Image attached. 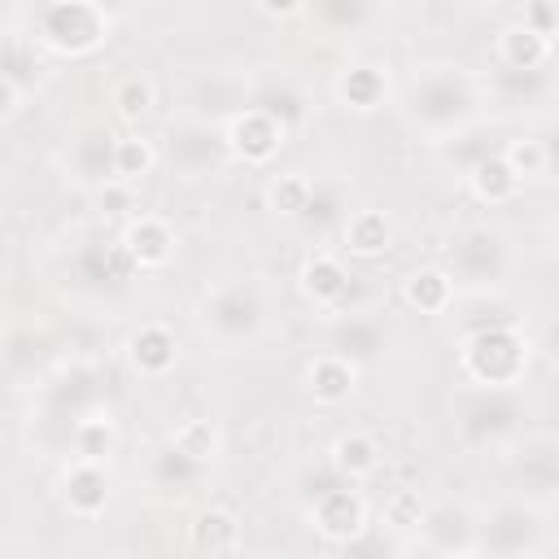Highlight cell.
<instances>
[{"label": "cell", "mask_w": 559, "mask_h": 559, "mask_svg": "<svg viewBox=\"0 0 559 559\" xmlns=\"http://www.w3.org/2000/svg\"><path fill=\"white\" fill-rule=\"evenodd\" d=\"M480 96H485V83L467 66L424 61L411 70V79L402 87V118L424 140H450L476 122Z\"/></svg>", "instance_id": "cell-1"}, {"label": "cell", "mask_w": 559, "mask_h": 559, "mask_svg": "<svg viewBox=\"0 0 559 559\" xmlns=\"http://www.w3.org/2000/svg\"><path fill=\"white\" fill-rule=\"evenodd\" d=\"M275 293L262 275L214 280L197 297V328L223 349H249L271 332Z\"/></svg>", "instance_id": "cell-2"}, {"label": "cell", "mask_w": 559, "mask_h": 559, "mask_svg": "<svg viewBox=\"0 0 559 559\" xmlns=\"http://www.w3.org/2000/svg\"><path fill=\"white\" fill-rule=\"evenodd\" d=\"M450 419H454V441L472 454H502L528 419V397L524 384L520 389H485V384H467L454 393L450 402Z\"/></svg>", "instance_id": "cell-3"}, {"label": "cell", "mask_w": 559, "mask_h": 559, "mask_svg": "<svg viewBox=\"0 0 559 559\" xmlns=\"http://www.w3.org/2000/svg\"><path fill=\"white\" fill-rule=\"evenodd\" d=\"M459 367L467 384L485 389H520L528 367H533V341L520 323L498 319V323H476L459 341Z\"/></svg>", "instance_id": "cell-4"}, {"label": "cell", "mask_w": 559, "mask_h": 559, "mask_svg": "<svg viewBox=\"0 0 559 559\" xmlns=\"http://www.w3.org/2000/svg\"><path fill=\"white\" fill-rule=\"evenodd\" d=\"M114 22L118 17H109L92 0H35L26 13V31L35 35V44L66 61H83L100 52L114 35Z\"/></svg>", "instance_id": "cell-5"}, {"label": "cell", "mask_w": 559, "mask_h": 559, "mask_svg": "<svg viewBox=\"0 0 559 559\" xmlns=\"http://www.w3.org/2000/svg\"><path fill=\"white\" fill-rule=\"evenodd\" d=\"M162 157H166L170 175L183 179V183L214 179L236 162L231 144H227V127L214 122V118H201V114H175L166 122Z\"/></svg>", "instance_id": "cell-6"}, {"label": "cell", "mask_w": 559, "mask_h": 559, "mask_svg": "<svg viewBox=\"0 0 559 559\" xmlns=\"http://www.w3.org/2000/svg\"><path fill=\"white\" fill-rule=\"evenodd\" d=\"M445 271L454 275L459 288L472 293H493L511 275V245L498 227L489 223H463L445 240Z\"/></svg>", "instance_id": "cell-7"}, {"label": "cell", "mask_w": 559, "mask_h": 559, "mask_svg": "<svg viewBox=\"0 0 559 559\" xmlns=\"http://www.w3.org/2000/svg\"><path fill=\"white\" fill-rule=\"evenodd\" d=\"M546 550V507L511 493L480 511V555L520 559Z\"/></svg>", "instance_id": "cell-8"}, {"label": "cell", "mask_w": 559, "mask_h": 559, "mask_svg": "<svg viewBox=\"0 0 559 559\" xmlns=\"http://www.w3.org/2000/svg\"><path fill=\"white\" fill-rule=\"evenodd\" d=\"M502 459H507L511 493H520L537 507L559 502V437L555 432H520L502 450Z\"/></svg>", "instance_id": "cell-9"}, {"label": "cell", "mask_w": 559, "mask_h": 559, "mask_svg": "<svg viewBox=\"0 0 559 559\" xmlns=\"http://www.w3.org/2000/svg\"><path fill=\"white\" fill-rule=\"evenodd\" d=\"M39 406L48 419H61L66 432L74 419H83L87 411L105 406V393H100V376L92 362H61L52 376L39 380Z\"/></svg>", "instance_id": "cell-10"}, {"label": "cell", "mask_w": 559, "mask_h": 559, "mask_svg": "<svg viewBox=\"0 0 559 559\" xmlns=\"http://www.w3.org/2000/svg\"><path fill=\"white\" fill-rule=\"evenodd\" d=\"M415 542L428 555H480V511H472L459 498H441L424 507Z\"/></svg>", "instance_id": "cell-11"}, {"label": "cell", "mask_w": 559, "mask_h": 559, "mask_svg": "<svg viewBox=\"0 0 559 559\" xmlns=\"http://www.w3.org/2000/svg\"><path fill=\"white\" fill-rule=\"evenodd\" d=\"M345 485H323L310 498V528L332 546H354L367 533V498Z\"/></svg>", "instance_id": "cell-12"}, {"label": "cell", "mask_w": 559, "mask_h": 559, "mask_svg": "<svg viewBox=\"0 0 559 559\" xmlns=\"http://www.w3.org/2000/svg\"><path fill=\"white\" fill-rule=\"evenodd\" d=\"M227 144H231V157L245 162V166H266L280 157V148L288 144V131L275 114L258 109V105H245L240 114H231L227 122Z\"/></svg>", "instance_id": "cell-13"}, {"label": "cell", "mask_w": 559, "mask_h": 559, "mask_svg": "<svg viewBox=\"0 0 559 559\" xmlns=\"http://www.w3.org/2000/svg\"><path fill=\"white\" fill-rule=\"evenodd\" d=\"M205 476H210V463L192 459V454H188L183 445H175V441L157 445V450L148 454V467H144V480H148L153 498H162V502H188V498L205 485Z\"/></svg>", "instance_id": "cell-14"}, {"label": "cell", "mask_w": 559, "mask_h": 559, "mask_svg": "<svg viewBox=\"0 0 559 559\" xmlns=\"http://www.w3.org/2000/svg\"><path fill=\"white\" fill-rule=\"evenodd\" d=\"M57 498H61V507H66L74 520H100L105 507H109V498H114L109 463H96V459H70V463L61 467Z\"/></svg>", "instance_id": "cell-15"}, {"label": "cell", "mask_w": 559, "mask_h": 559, "mask_svg": "<svg viewBox=\"0 0 559 559\" xmlns=\"http://www.w3.org/2000/svg\"><path fill=\"white\" fill-rule=\"evenodd\" d=\"M122 354H127V367L140 380H166L179 367V336H175L170 323L148 319V323H140V328L127 332Z\"/></svg>", "instance_id": "cell-16"}, {"label": "cell", "mask_w": 559, "mask_h": 559, "mask_svg": "<svg viewBox=\"0 0 559 559\" xmlns=\"http://www.w3.org/2000/svg\"><path fill=\"white\" fill-rule=\"evenodd\" d=\"M118 245H122V253L131 258L135 271H162V266L175 262L179 236L162 214H131L118 231Z\"/></svg>", "instance_id": "cell-17"}, {"label": "cell", "mask_w": 559, "mask_h": 559, "mask_svg": "<svg viewBox=\"0 0 559 559\" xmlns=\"http://www.w3.org/2000/svg\"><path fill=\"white\" fill-rule=\"evenodd\" d=\"M253 87L231 74V70H201L192 83H188V105L183 114H201V118H214V122H227L231 114H240L249 105Z\"/></svg>", "instance_id": "cell-18"}, {"label": "cell", "mask_w": 559, "mask_h": 559, "mask_svg": "<svg viewBox=\"0 0 559 559\" xmlns=\"http://www.w3.org/2000/svg\"><path fill=\"white\" fill-rule=\"evenodd\" d=\"M114 140L118 135H109V127H100V122L79 127L74 140H70V148H66V175L79 188H87V192L100 188V183H109L114 179Z\"/></svg>", "instance_id": "cell-19"}, {"label": "cell", "mask_w": 559, "mask_h": 559, "mask_svg": "<svg viewBox=\"0 0 559 559\" xmlns=\"http://www.w3.org/2000/svg\"><path fill=\"white\" fill-rule=\"evenodd\" d=\"M48 79V66H44V48L35 44V35L22 26V22H9L4 31V52H0V83L17 87L22 96H35Z\"/></svg>", "instance_id": "cell-20"}, {"label": "cell", "mask_w": 559, "mask_h": 559, "mask_svg": "<svg viewBox=\"0 0 559 559\" xmlns=\"http://www.w3.org/2000/svg\"><path fill=\"white\" fill-rule=\"evenodd\" d=\"M297 288H301V297L310 301V306H319V310H341L345 301H349V293H354V275H349V266L336 258V253H310L306 262H301V271H297Z\"/></svg>", "instance_id": "cell-21"}, {"label": "cell", "mask_w": 559, "mask_h": 559, "mask_svg": "<svg viewBox=\"0 0 559 559\" xmlns=\"http://www.w3.org/2000/svg\"><path fill=\"white\" fill-rule=\"evenodd\" d=\"M389 92H393L389 70L376 66V61H349V66H341L336 79H332V96H336V105H345L349 114H376V109H384Z\"/></svg>", "instance_id": "cell-22"}, {"label": "cell", "mask_w": 559, "mask_h": 559, "mask_svg": "<svg viewBox=\"0 0 559 559\" xmlns=\"http://www.w3.org/2000/svg\"><path fill=\"white\" fill-rule=\"evenodd\" d=\"M306 393L319 402V406H341L358 393V380H362V367L336 349H323L306 362Z\"/></svg>", "instance_id": "cell-23"}, {"label": "cell", "mask_w": 559, "mask_h": 559, "mask_svg": "<svg viewBox=\"0 0 559 559\" xmlns=\"http://www.w3.org/2000/svg\"><path fill=\"white\" fill-rule=\"evenodd\" d=\"M485 92H489L498 105H507V109L546 105V100H555V92H559V74H555L550 66H542V70H507V66H498V70L489 74Z\"/></svg>", "instance_id": "cell-24"}, {"label": "cell", "mask_w": 559, "mask_h": 559, "mask_svg": "<svg viewBox=\"0 0 559 559\" xmlns=\"http://www.w3.org/2000/svg\"><path fill=\"white\" fill-rule=\"evenodd\" d=\"M328 349L354 358L358 367L380 362L384 349H389V328H384L376 314H341V319L328 328Z\"/></svg>", "instance_id": "cell-25"}, {"label": "cell", "mask_w": 559, "mask_h": 559, "mask_svg": "<svg viewBox=\"0 0 559 559\" xmlns=\"http://www.w3.org/2000/svg\"><path fill=\"white\" fill-rule=\"evenodd\" d=\"M550 52H555L550 35L533 31L524 17H520V22H507V26L493 35V57H498V66H507V70H542V66H550Z\"/></svg>", "instance_id": "cell-26"}, {"label": "cell", "mask_w": 559, "mask_h": 559, "mask_svg": "<svg viewBox=\"0 0 559 559\" xmlns=\"http://www.w3.org/2000/svg\"><path fill=\"white\" fill-rule=\"evenodd\" d=\"M467 188L480 205H511L524 188V179L515 175V166L507 162V153H480L472 166H467Z\"/></svg>", "instance_id": "cell-27"}, {"label": "cell", "mask_w": 559, "mask_h": 559, "mask_svg": "<svg viewBox=\"0 0 559 559\" xmlns=\"http://www.w3.org/2000/svg\"><path fill=\"white\" fill-rule=\"evenodd\" d=\"M66 445H70V459L109 463V459L118 454V419H114L109 402L96 406V411H87L83 419H74L70 432H66Z\"/></svg>", "instance_id": "cell-28"}, {"label": "cell", "mask_w": 559, "mask_h": 559, "mask_svg": "<svg viewBox=\"0 0 559 559\" xmlns=\"http://www.w3.org/2000/svg\"><path fill=\"white\" fill-rule=\"evenodd\" d=\"M188 546L197 555H236L245 546L240 537V520L227 507H201L188 524Z\"/></svg>", "instance_id": "cell-29"}, {"label": "cell", "mask_w": 559, "mask_h": 559, "mask_svg": "<svg viewBox=\"0 0 559 559\" xmlns=\"http://www.w3.org/2000/svg\"><path fill=\"white\" fill-rule=\"evenodd\" d=\"M454 293H459V284L445 266H415L402 280V301L415 314H445L454 306Z\"/></svg>", "instance_id": "cell-30"}, {"label": "cell", "mask_w": 559, "mask_h": 559, "mask_svg": "<svg viewBox=\"0 0 559 559\" xmlns=\"http://www.w3.org/2000/svg\"><path fill=\"white\" fill-rule=\"evenodd\" d=\"M341 245L354 258H380V253L393 249V218L384 210H371V205L354 210L345 218V227H341Z\"/></svg>", "instance_id": "cell-31"}, {"label": "cell", "mask_w": 559, "mask_h": 559, "mask_svg": "<svg viewBox=\"0 0 559 559\" xmlns=\"http://www.w3.org/2000/svg\"><path fill=\"white\" fill-rule=\"evenodd\" d=\"M328 463L341 480H367L380 467V441L362 428H349L328 445Z\"/></svg>", "instance_id": "cell-32"}, {"label": "cell", "mask_w": 559, "mask_h": 559, "mask_svg": "<svg viewBox=\"0 0 559 559\" xmlns=\"http://www.w3.org/2000/svg\"><path fill=\"white\" fill-rule=\"evenodd\" d=\"M310 197H314V179L306 170H280L266 183V210L284 223H301V214L310 210Z\"/></svg>", "instance_id": "cell-33"}, {"label": "cell", "mask_w": 559, "mask_h": 559, "mask_svg": "<svg viewBox=\"0 0 559 559\" xmlns=\"http://www.w3.org/2000/svg\"><path fill=\"white\" fill-rule=\"evenodd\" d=\"M249 105H258V109L275 114L284 127H297V122L306 118V109H310L306 92H301L293 79H262V83H253Z\"/></svg>", "instance_id": "cell-34"}, {"label": "cell", "mask_w": 559, "mask_h": 559, "mask_svg": "<svg viewBox=\"0 0 559 559\" xmlns=\"http://www.w3.org/2000/svg\"><path fill=\"white\" fill-rule=\"evenodd\" d=\"M109 105H114V118L127 122V127H140L153 105H157V87L148 74H122L114 87H109Z\"/></svg>", "instance_id": "cell-35"}, {"label": "cell", "mask_w": 559, "mask_h": 559, "mask_svg": "<svg viewBox=\"0 0 559 559\" xmlns=\"http://www.w3.org/2000/svg\"><path fill=\"white\" fill-rule=\"evenodd\" d=\"M153 166H157V144L144 140L140 131H127V135L114 140V179H122V183H140Z\"/></svg>", "instance_id": "cell-36"}, {"label": "cell", "mask_w": 559, "mask_h": 559, "mask_svg": "<svg viewBox=\"0 0 559 559\" xmlns=\"http://www.w3.org/2000/svg\"><path fill=\"white\" fill-rule=\"evenodd\" d=\"M345 218H349V210H345V188L314 179V197H310V210L301 214V223L323 236V231H332V227H345Z\"/></svg>", "instance_id": "cell-37"}, {"label": "cell", "mask_w": 559, "mask_h": 559, "mask_svg": "<svg viewBox=\"0 0 559 559\" xmlns=\"http://www.w3.org/2000/svg\"><path fill=\"white\" fill-rule=\"evenodd\" d=\"M310 9L328 31H341V35L362 31L371 22V0H310Z\"/></svg>", "instance_id": "cell-38"}, {"label": "cell", "mask_w": 559, "mask_h": 559, "mask_svg": "<svg viewBox=\"0 0 559 559\" xmlns=\"http://www.w3.org/2000/svg\"><path fill=\"white\" fill-rule=\"evenodd\" d=\"M170 441L183 445V450H188L192 459H201V463H214L218 450H223V437H218V428H214L210 419H183V424L170 432Z\"/></svg>", "instance_id": "cell-39"}, {"label": "cell", "mask_w": 559, "mask_h": 559, "mask_svg": "<svg viewBox=\"0 0 559 559\" xmlns=\"http://www.w3.org/2000/svg\"><path fill=\"white\" fill-rule=\"evenodd\" d=\"M507 162L515 166L520 179H537V175H550V162H546V144L542 135H524V140H511L507 148Z\"/></svg>", "instance_id": "cell-40"}, {"label": "cell", "mask_w": 559, "mask_h": 559, "mask_svg": "<svg viewBox=\"0 0 559 559\" xmlns=\"http://www.w3.org/2000/svg\"><path fill=\"white\" fill-rule=\"evenodd\" d=\"M419 520H424V502H419L415 489H397V493L384 502V524H389V528H397V533H415Z\"/></svg>", "instance_id": "cell-41"}, {"label": "cell", "mask_w": 559, "mask_h": 559, "mask_svg": "<svg viewBox=\"0 0 559 559\" xmlns=\"http://www.w3.org/2000/svg\"><path fill=\"white\" fill-rule=\"evenodd\" d=\"M92 197H96L100 214H109V218H131V210H135V183H122V179L92 188Z\"/></svg>", "instance_id": "cell-42"}, {"label": "cell", "mask_w": 559, "mask_h": 559, "mask_svg": "<svg viewBox=\"0 0 559 559\" xmlns=\"http://www.w3.org/2000/svg\"><path fill=\"white\" fill-rule=\"evenodd\" d=\"M524 22L542 35H559V0H524Z\"/></svg>", "instance_id": "cell-43"}, {"label": "cell", "mask_w": 559, "mask_h": 559, "mask_svg": "<svg viewBox=\"0 0 559 559\" xmlns=\"http://www.w3.org/2000/svg\"><path fill=\"white\" fill-rule=\"evenodd\" d=\"M253 9H258L262 17H271V22H288V17L306 13L310 0H253Z\"/></svg>", "instance_id": "cell-44"}, {"label": "cell", "mask_w": 559, "mask_h": 559, "mask_svg": "<svg viewBox=\"0 0 559 559\" xmlns=\"http://www.w3.org/2000/svg\"><path fill=\"white\" fill-rule=\"evenodd\" d=\"M542 144H546V162H550V175H559V118L542 131Z\"/></svg>", "instance_id": "cell-45"}, {"label": "cell", "mask_w": 559, "mask_h": 559, "mask_svg": "<svg viewBox=\"0 0 559 559\" xmlns=\"http://www.w3.org/2000/svg\"><path fill=\"white\" fill-rule=\"evenodd\" d=\"M92 4H100V9L109 13V17H122V13H131V9L140 4V0H92Z\"/></svg>", "instance_id": "cell-46"}, {"label": "cell", "mask_w": 559, "mask_h": 559, "mask_svg": "<svg viewBox=\"0 0 559 559\" xmlns=\"http://www.w3.org/2000/svg\"><path fill=\"white\" fill-rule=\"evenodd\" d=\"M550 354L559 358V323H550Z\"/></svg>", "instance_id": "cell-47"}, {"label": "cell", "mask_w": 559, "mask_h": 559, "mask_svg": "<svg viewBox=\"0 0 559 559\" xmlns=\"http://www.w3.org/2000/svg\"><path fill=\"white\" fill-rule=\"evenodd\" d=\"M459 4H498V0H459Z\"/></svg>", "instance_id": "cell-48"}]
</instances>
